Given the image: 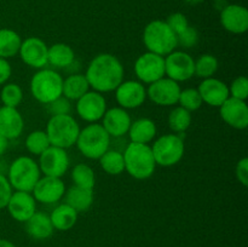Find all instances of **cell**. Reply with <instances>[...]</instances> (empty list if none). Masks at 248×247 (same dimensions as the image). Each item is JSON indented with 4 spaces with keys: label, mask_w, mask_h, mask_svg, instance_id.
<instances>
[{
    "label": "cell",
    "mask_w": 248,
    "mask_h": 247,
    "mask_svg": "<svg viewBox=\"0 0 248 247\" xmlns=\"http://www.w3.org/2000/svg\"><path fill=\"white\" fill-rule=\"evenodd\" d=\"M90 89L99 93L115 91L124 81L125 69L116 56L111 53H99L89 63L85 73Z\"/></svg>",
    "instance_id": "cell-1"
},
{
    "label": "cell",
    "mask_w": 248,
    "mask_h": 247,
    "mask_svg": "<svg viewBox=\"0 0 248 247\" xmlns=\"http://www.w3.org/2000/svg\"><path fill=\"white\" fill-rule=\"evenodd\" d=\"M123 155L125 171L135 179H148L155 172L157 165L149 144L131 142L124 150Z\"/></svg>",
    "instance_id": "cell-2"
},
{
    "label": "cell",
    "mask_w": 248,
    "mask_h": 247,
    "mask_svg": "<svg viewBox=\"0 0 248 247\" xmlns=\"http://www.w3.org/2000/svg\"><path fill=\"white\" fill-rule=\"evenodd\" d=\"M143 44L147 51L156 55L167 56L178 46L177 35L165 21L155 19L148 23L143 31Z\"/></svg>",
    "instance_id": "cell-3"
},
{
    "label": "cell",
    "mask_w": 248,
    "mask_h": 247,
    "mask_svg": "<svg viewBox=\"0 0 248 247\" xmlns=\"http://www.w3.org/2000/svg\"><path fill=\"white\" fill-rule=\"evenodd\" d=\"M110 139L111 137L103 126L98 123H93L80 128L75 145L85 157L98 160L110 147Z\"/></svg>",
    "instance_id": "cell-4"
},
{
    "label": "cell",
    "mask_w": 248,
    "mask_h": 247,
    "mask_svg": "<svg viewBox=\"0 0 248 247\" xmlns=\"http://www.w3.org/2000/svg\"><path fill=\"white\" fill-rule=\"evenodd\" d=\"M45 132L51 145L68 149L77 143L80 126L70 114L52 115L47 121Z\"/></svg>",
    "instance_id": "cell-5"
},
{
    "label": "cell",
    "mask_w": 248,
    "mask_h": 247,
    "mask_svg": "<svg viewBox=\"0 0 248 247\" xmlns=\"http://www.w3.org/2000/svg\"><path fill=\"white\" fill-rule=\"evenodd\" d=\"M41 177L38 162L31 156H18L11 162L7 172V179L12 189L17 191L31 193Z\"/></svg>",
    "instance_id": "cell-6"
},
{
    "label": "cell",
    "mask_w": 248,
    "mask_h": 247,
    "mask_svg": "<svg viewBox=\"0 0 248 247\" xmlns=\"http://www.w3.org/2000/svg\"><path fill=\"white\" fill-rule=\"evenodd\" d=\"M63 77L48 68L39 69L31 79V93L41 104H48L62 96Z\"/></svg>",
    "instance_id": "cell-7"
},
{
    "label": "cell",
    "mask_w": 248,
    "mask_h": 247,
    "mask_svg": "<svg viewBox=\"0 0 248 247\" xmlns=\"http://www.w3.org/2000/svg\"><path fill=\"white\" fill-rule=\"evenodd\" d=\"M150 148L156 165L162 167H171L177 165L183 159L186 152L183 139L176 133L162 135L153 143Z\"/></svg>",
    "instance_id": "cell-8"
},
{
    "label": "cell",
    "mask_w": 248,
    "mask_h": 247,
    "mask_svg": "<svg viewBox=\"0 0 248 247\" xmlns=\"http://www.w3.org/2000/svg\"><path fill=\"white\" fill-rule=\"evenodd\" d=\"M195 75V60L186 51H172L165 56V77L176 82H184Z\"/></svg>",
    "instance_id": "cell-9"
},
{
    "label": "cell",
    "mask_w": 248,
    "mask_h": 247,
    "mask_svg": "<svg viewBox=\"0 0 248 247\" xmlns=\"http://www.w3.org/2000/svg\"><path fill=\"white\" fill-rule=\"evenodd\" d=\"M133 69L138 81L150 85L165 77V57L147 51L136 60Z\"/></svg>",
    "instance_id": "cell-10"
},
{
    "label": "cell",
    "mask_w": 248,
    "mask_h": 247,
    "mask_svg": "<svg viewBox=\"0 0 248 247\" xmlns=\"http://www.w3.org/2000/svg\"><path fill=\"white\" fill-rule=\"evenodd\" d=\"M70 160L67 149L50 145L43 154L39 155V169L44 176L61 178L69 169Z\"/></svg>",
    "instance_id": "cell-11"
},
{
    "label": "cell",
    "mask_w": 248,
    "mask_h": 247,
    "mask_svg": "<svg viewBox=\"0 0 248 247\" xmlns=\"http://www.w3.org/2000/svg\"><path fill=\"white\" fill-rule=\"evenodd\" d=\"M75 110L78 115L86 123H98L107 111V101L103 93H99L93 90L87 91L77 101Z\"/></svg>",
    "instance_id": "cell-12"
},
{
    "label": "cell",
    "mask_w": 248,
    "mask_h": 247,
    "mask_svg": "<svg viewBox=\"0 0 248 247\" xmlns=\"http://www.w3.org/2000/svg\"><path fill=\"white\" fill-rule=\"evenodd\" d=\"M181 90L178 82L164 77L149 85L147 89V98H149L156 106H176L178 103Z\"/></svg>",
    "instance_id": "cell-13"
},
{
    "label": "cell",
    "mask_w": 248,
    "mask_h": 247,
    "mask_svg": "<svg viewBox=\"0 0 248 247\" xmlns=\"http://www.w3.org/2000/svg\"><path fill=\"white\" fill-rule=\"evenodd\" d=\"M47 52L48 46L43 39L38 36H29L26 40H22L18 55L24 64L39 70L48 64Z\"/></svg>",
    "instance_id": "cell-14"
},
{
    "label": "cell",
    "mask_w": 248,
    "mask_h": 247,
    "mask_svg": "<svg viewBox=\"0 0 248 247\" xmlns=\"http://www.w3.org/2000/svg\"><path fill=\"white\" fill-rule=\"evenodd\" d=\"M115 99L124 109H136L147 99V89L138 80H126L115 89Z\"/></svg>",
    "instance_id": "cell-15"
},
{
    "label": "cell",
    "mask_w": 248,
    "mask_h": 247,
    "mask_svg": "<svg viewBox=\"0 0 248 247\" xmlns=\"http://www.w3.org/2000/svg\"><path fill=\"white\" fill-rule=\"evenodd\" d=\"M65 185L64 182L57 177H40L38 183L34 186L31 195L36 202L51 205L56 203L64 196Z\"/></svg>",
    "instance_id": "cell-16"
},
{
    "label": "cell",
    "mask_w": 248,
    "mask_h": 247,
    "mask_svg": "<svg viewBox=\"0 0 248 247\" xmlns=\"http://www.w3.org/2000/svg\"><path fill=\"white\" fill-rule=\"evenodd\" d=\"M220 118L225 124L236 130H245L248 126V106L246 101L229 97L219 107Z\"/></svg>",
    "instance_id": "cell-17"
},
{
    "label": "cell",
    "mask_w": 248,
    "mask_h": 247,
    "mask_svg": "<svg viewBox=\"0 0 248 247\" xmlns=\"http://www.w3.org/2000/svg\"><path fill=\"white\" fill-rule=\"evenodd\" d=\"M6 208L15 220L26 223L36 212V201L31 193L15 190Z\"/></svg>",
    "instance_id": "cell-18"
},
{
    "label": "cell",
    "mask_w": 248,
    "mask_h": 247,
    "mask_svg": "<svg viewBox=\"0 0 248 247\" xmlns=\"http://www.w3.org/2000/svg\"><path fill=\"white\" fill-rule=\"evenodd\" d=\"M131 116L126 109L121 107H114V108L107 109L102 118V124L104 130L108 132V135L113 138L123 137L127 135L128 128H130Z\"/></svg>",
    "instance_id": "cell-19"
},
{
    "label": "cell",
    "mask_w": 248,
    "mask_h": 247,
    "mask_svg": "<svg viewBox=\"0 0 248 247\" xmlns=\"http://www.w3.org/2000/svg\"><path fill=\"white\" fill-rule=\"evenodd\" d=\"M198 91L202 99V103L216 107V108H219L230 97L228 85L217 77L203 79L199 85Z\"/></svg>",
    "instance_id": "cell-20"
},
{
    "label": "cell",
    "mask_w": 248,
    "mask_h": 247,
    "mask_svg": "<svg viewBox=\"0 0 248 247\" xmlns=\"http://www.w3.org/2000/svg\"><path fill=\"white\" fill-rule=\"evenodd\" d=\"M223 28L232 34H244L248 29V10L241 5H228L220 12Z\"/></svg>",
    "instance_id": "cell-21"
},
{
    "label": "cell",
    "mask_w": 248,
    "mask_h": 247,
    "mask_svg": "<svg viewBox=\"0 0 248 247\" xmlns=\"http://www.w3.org/2000/svg\"><path fill=\"white\" fill-rule=\"evenodd\" d=\"M24 128V120L17 108L2 106L0 108V135L7 140L18 138Z\"/></svg>",
    "instance_id": "cell-22"
},
{
    "label": "cell",
    "mask_w": 248,
    "mask_h": 247,
    "mask_svg": "<svg viewBox=\"0 0 248 247\" xmlns=\"http://www.w3.org/2000/svg\"><path fill=\"white\" fill-rule=\"evenodd\" d=\"M156 132L157 128L154 121L152 119L142 118L131 123L127 135L132 143L149 144L155 138Z\"/></svg>",
    "instance_id": "cell-23"
},
{
    "label": "cell",
    "mask_w": 248,
    "mask_h": 247,
    "mask_svg": "<svg viewBox=\"0 0 248 247\" xmlns=\"http://www.w3.org/2000/svg\"><path fill=\"white\" fill-rule=\"evenodd\" d=\"M26 230L31 237L35 240H45L52 235L53 225L51 223L50 215L36 211L26 222Z\"/></svg>",
    "instance_id": "cell-24"
},
{
    "label": "cell",
    "mask_w": 248,
    "mask_h": 247,
    "mask_svg": "<svg viewBox=\"0 0 248 247\" xmlns=\"http://www.w3.org/2000/svg\"><path fill=\"white\" fill-rule=\"evenodd\" d=\"M64 202L78 213L85 212L93 203V190L73 185L64 193Z\"/></svg>",
    "instance_id": "cell-25"
},
{
    "label": "cell",
    "mask_w": 248,
    "mask_h": 247,
    "mask_svg": "<svg viewBox=\"0 0 248 247\" xmlns=\"http://www.w3.org/2000/svg\"><path fill=\"white\" fill-rule=\"evenodd\" d=\"M75 61V52L69 45L64 43H57L48 46L47 52V63L53 65L55 68L70 67Z\"/></svg>",
    "instance_id": "cell-26"
},
{
    "label": "cell",
    "mask_w": 248,
    "mask_h": 247,
    "mask_svg": "<svg viewBox=\"0 0 248 247\" xmlns=\"http://www.w3.org/2000/svg\"><path fill=\"white\" fill-rule=\"evenodd\" d=\"M87 91H90V85L85 74L75 73L63 79L62 96H64L69 101H78Z\"/></svg>",
    "instance_id": "cell-27"
},
{
    "label": "cell",
    "mask_w": 248,
    "mask_h": 247,
    "mask_svg": "<svg viewBox=\"0 0 248 247\" xmlns=\"http://www.w3.org/2000/svg\"><path fill=\"white\" fill-rule=\"evenodd\" d=\"M50 219L53 229L65 232V230L72 229L75 225L78 220V212L65 202L61 203L51 212Z\"/></svg>",
    "instance_id": "cell-28"
},
{
    "label": "cell",
    "mask_w": 248,
    "mask_h": 247,
    "mask_svg": "<svg viewBox=\"0 0 248 247\" xmlns=\"http://www.w3.org/2000/svg\"><path fill=\"white\" fill-rule=\"evenodd\" d=\"M22 39L18 33L12 29H0V58L9 60L18 55Z\"/></svg>",
    "instance_id": "cell-29"
},
{
    "label": "cell",
    "mask_w": 248,
    "mask_h": 247,
    "mask_svg": "<svg viewBox=\"0 0 248 247\" xmlns=\"http://www.w3.org/2000/svg\"><path fill=\"white\" fill-rule=\"evenodd\" d=\"M98 160L102 170L110 176H118L125 171L124 155L119 150L108 149Z\"/></svg>",
    "instance_id": "cell-30"
},
{
    "label": "cell",
    "mask_w": 248,
    "mask_h": 247,
    "mask_svg": "<svg viewBox=\"0 0 248 247\" xmlns=\"http://www.w3.org/2000/svg\"><path fill=\"white\" fill-rule=\"evenodd\" d=\"M167 123H169V127L174 133H183L190 127L191 113L178 106L170 111Z\"/></svg>",
    "instance_id": "cell-31"
},
{
    "label": "cell",
    "mask_w": 248,
    "mask_h": 247,
    "mask_svg": "<svg viewBox=\"0 0 248 247\" xmlns=\"http://www.w3.org/2000/svg\"><path fill=\"white\" fill-rule=\"evenodd\" d=\"M72 179L74 185L84 189H91V190H93L96 183L93 170L86 164L75 165L74 169L72 170Z\"/></svg>",
    "instance_id": "cell-32"
},
{
    "label": "cell",
    "mask_w": 248,
    "mask_h": 247,
    "mask_svg": "<svg viewBox=\"0 0 248 247\" xmlns=\"http://www.w3.org/2000/svg\"><path fill=\"white\" fill-rule=\"evenodd\" d=\"M50 140H48L47 135L43 130L31 131L26 138V148L31 154L39 156L43 154L48 147H50Z\"/></svg>",
    "instance_id": "cell-33"
},
{
    "label": "cell",
    "mask_w": 248,
    "mask_h": 247,
    "mask_svg": "<svg viewBox=\"0 0 248 247\" xmlns=\"http://www.w3.org/2000/svg\"><path fill=\"white\" fill-rule=\"evenodd\" d=\"M218 67L219 64L217 57L210 53H205L195 61V75L202 80L213 77V75L217 73Z\"/></svg>",
    "instance_id": "cell-34"
},
{
    "label": "cell",
    "mask_w": 248,
    "mask_h": 247,
    "mask_svg": "<svg viewBox=\"0 0 248 247\" xmlns=\"http://www.w3.org/2000/svg\"><path fill=\"white\" fill-rule=\"evenodd\" d=\"M0 99L4 107H10V108H17L23 101V91L21 86L15 82H9L4 84L1 92H0Z\"/></svg>",
    "instance_id": "cell-35"
},
{
    "label": "cell",
    "mask_w": 248,
    "mask_h": 247,
    "mask_svg": "<svg viewBox=\"0 0 248 247\" xmlns=\"http://www.w3.org/2000/svg\"><path fill=\"white\" fill-rule=\"evenodd\" d=\"M177 104H179V107H182V108L191 113V111L198 110L202 106V99H201L198 89L189 87V89L181 90L178 103Z\"/></svg>",
    "instance_id": "cell-36"
},
{
    "label": "cell",
    "mask_w": 248,
    "mask_h": 247,
    "mask_svg": "<svg viewBox=\"0 0 248 247\" xmlns=\"http://www.w3.org/2000/svg\"><path fill=\"white\" fill-rule=\"evenodd\" d=\"M228 87L230 97L246 101L248 97V80L246 77H237Z\"/></svg>",
    "instance_id": "cell-37"
},
{
    "label": "cell",
    "mask_w": 248,
    "mask_h": 247,
    "mask_svg": "<svg viewBox=\"0 0 248 247\" xmlns=\"http://www.w3.org/2000/svg\"><path fill=\"white\" fill-rule=\"evenodd\" d=\"M47 106L48 113L52 115H63V114H70L72 110V104L68 98H65L64 96H60L58 98H56L55 101H52L51 103L46 104Z\"/></svg>",
    "instance_id": "cell-38"
},
{
    "label": "cell",
    "mask_w": 248,
    "mask_h": 247,
    "mask_svg": "<svg viewBox=\"0 0 248 247\" xmlns=\"http://www.w3.org/2000/svg\"><path fill=\"white\" fill-rule=\"evenodd\" d=\"M199 33L194 27L189 26L184 31H182L179 35H177V43L178 46L183 48H191L198 44Z\"/></svg>",
    "instance_id": "cell-39"
},
{
    "label": "cell",
    "mask_w": 248,
    "mask_h": 247,
    "mask_svg": "<svg viewBox=\"0 0 248 247\" xmlns=\"http://www.w3.org/2000/svg\"><path fill=\"white\" fill-rule=\"evenodd\" d=\"M165 22L169 24V27L173 31V33L176 34V35H179L182 31H184L189 27L188 18H186L183 14H181V12H176V14L170 15Z\"/></svg>",
    "instance_id": "cell-40"
},
{
    "label": "cell",
    "mask_w": 248,
    "mask_h": 247,
    "mask_svg": "<svg viewBox=\"0 0 248 247\" xmlns=\"http://www.w3.org/2000/svg\"><path fill=\"white\" fill-rule=\"evenodd\" d=\"M12 193H14V189H12L7 177L0 173V210L6 208Z\"/></svg>",
    "instance_id": "cell-41"
},
{
    "label": "cell",
    "mask_w": 248,
    "mask_h": 247,
    "mask_svg": "<svg viewBox=\"0 0 248 247\" xmlns=\"http://www.w3.org/2000/svg\"><path fill=\"white\" fill-rule=\"evenodd\" d=\"M235 176L236 179L242 184L244 186L248 185V159L247 157H242L239 160L235 169Z\"/></svg>",
    "instance_id": "cell-42"
},
{
    "label": "cell",
    "mask_w": 248,
    "mask_h": 247,
    "mask_svg": "<svg viewBox=\"0 0 248 247\" xmlns=\"http://www.w3.org/2000/svg\"><path fill=\"white\" fill-rule=\"evenodd\" d=\"M12 74V68L9 61L0 58V85L6 84Z\"/></svg>",
    "instance_id": "cell-43"
},
{
    "label": "cell",
    "mask_w": 248,
    "mask_h": 247,
    "mask_svg": "<svg viewBox=\"0 0 248 247\" xmlns=\"http://www.w3.org/2000/svg\"><path fill=\"white\" fill-rule=\"evenodd\" d=\"M7 144H9V140L4 137V136L0 135V156L5 153V150L7 149Z\"/></svg>",
    "instance_id": "cell-44"
},
{
    "label": "cell",
    "mask_w": 248,
    "mask_h": 247,
    "mask_svg": "<svg viewBox=\"0 0 248 247\" xmlns=\"http://www.w3.org/2000/svg\"><path fill=\"white\" fill-rule=\"evenodd\" d=\"M0 247H16V245L5 239H0Z\"/></svg>",
    "instance_id": "cell-45"
}]
</instances>
